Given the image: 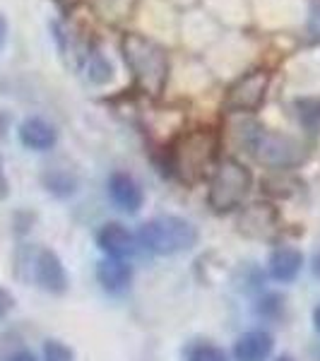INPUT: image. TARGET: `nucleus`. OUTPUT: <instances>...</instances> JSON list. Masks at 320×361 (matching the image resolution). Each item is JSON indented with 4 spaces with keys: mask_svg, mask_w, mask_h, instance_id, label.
Wrapping results in <instances>:
<instances>
[{
    "mask_svg": "<svg viewBox=\"0 0 320 361\" xmlns=\"http://www.w3.org/2000/svg\"><path fill=\"white\" fill-rule=\"evenodd\" d=\"M236 145L243 147L260 166H267L272 171H289L306 161V147L301 140H296L287 133H277L265 128L253 118L251 114H234L231 116Z\"/></svg>",
    "mask_w": 320,
    "mask_h": 361,
    "instance_id": "f257e3e1",
    "label": "nucleus"
},
{
    "mask_svg": "<svg viewBox=\"0 0 320 361\" xmlns=\"http://www.w3.org/2000/svg\"><path fill=\"white\" fill-rule=\"evenodd\" d=\"M121 56L133 82L142 94L159 97L168 80V51L142 34H123Z\"/></svg>",
    "mask_w": 320,
    "mask_h": 361,
    "instance_id": "f03ea898",
    "label": "nucleus"
},
{
    "mask_svg": "<svg viewBox=\"0 0 320 361\" xmlns=\"http://www.w3.org/2000/svg\"><path fill=\"white\" fill-rule=\"evenodd\" d=\"M219 140L209 128H197V130L183 133L168 149V169L173 176L181 180L195 183L200 178H209L214 164H217Z\"/></svg>",
    "mask_w": 320,
    "mask_h": 361,
    "instance_id": "7ed1b4c3",
    "label": "nucleus"
},
{
    "mask_svg": "<svg viewBox=\"0 0 320 361\" xmlns=\"http://www.w3.org/2000/svg\"><path fill=\"white\" fill-rule=\"evenodd\" d=\"M137 243L147 253L159 255V258H173V255L188 253L200 241V231L193 222L176 214H161L140 224Z\"/></svg>",
    "mask_w": 320,
    "mask_h": 361,
    "instance_id": "20e7f679",
    "label": "nucleus"
},
{
    "mask_svg": "<svg viewBox=\"0 0 320 361\" xmlns=\"http://www.w3.org/2000/svg\"><path fill=\"white\" fill-rule=\"evenodd\" d=\"M253 188V173L234 157H224L214 164L207 180V202L214 212H234L246 202Z\"/></svg>",
    "mask_w": 320,
    "mask_h": 361,
    "instance_id": "39448f33",
    "label": "nucleus"
},
{
    "mask_svg": "<svg viewBox=\"0 0 320 361\" xmlns=\"http://www.w3.org/2000/svg\"><path fill=\"white\" fill-rule=\"evenodd\" d=\"M272 82V73L267 68H253L236 78V82L224 94V109L229 116L234 114H255L265 104L267 90Z\"/></svg>",
    "mask_w": 320,
    "mask_h": 361,
    "instance_id": "423d86ee",
    "label": "nucleus"
},
{
    "mask_svg": "<svg viewBox=\"0 0 320 361\" xmlns=\"http://www.w3.org/2000/svg\"><path fill=\"white\" fill-rule=\"evenodd\" d=\"M29 277L46 294L61 296L70 289V277L56 250L37 248L29 253Z\"/></svg>",
    "mask_w": 320,
    "mask_h": 361,
    "instance_id": "0eeeda50",
    "label": "nucleus"
},
{
    "mask_svg": "<svg viewBox=\"0 0 320 361\" xmlns=\"http://www.w3.org/2000/svg\"><path fill=\"white\" fill-rule=\"evenodd\" d=\"M109 197L121 212L125 214H137L144 207V190L140 185V180L133 176L130 171L116 169V171L106 180Z\"/></svg>",
    "mask_w": 320,
    "mask_h": 361,
    "instance_id": "6e6552de",
    "label": "nucleus"
},
{
    "mask_svg": "<svg viewBox=\"0 0 320 361\" xmlns=\"http://www.w3.org/2000/svg\"><path fill=\"white\" fill-rule=\"evenodd\" d=\"M99 250L104 253V258H118L128 260L137 253V236L133 234L128 226L121 222H106L99 226L97 236H94Z\"/></svg>",
    "mask_w": 320,
    "mask_h": 361,
    "instance_id": "1a4fd4ad",
    "label": "nucleus"
},
{
    "mask_svg": "<svg viewBox=\"0 0 320 361\" xmlns=\"http://www.w3.org/2000/svg\"><path fill=\"white\" fill-rule=\"evenodd\" d=\"M301 270H304V253L294 246H275L267 258V275L279 284H292L299 279Z\"/></svg>",
    "mask_w": 320,
    "mask_h": 361,
    "instance_id": "9d476101",
    "label": "nucleus"
},
{
    "mask_svg": "<svg viewBox=\"0 0 320 361\" xmlns=\"http://www.w3.org/2000/svg\"><path fill=\"white\" fill-rule=\"evenodd\" d=\"M272 352H275V337L263 328H255L236 337L231 357L234 361H267Z\"/></svg>",
    "mask_w": 320,
    "mask_h": 361,
    "instance_id": "9b49d317",
    "label": "nucleus"
},
{
    "mask_svg": "<svg viewBox=\"0 0 320 361\" xmlns=\"http://www.w3.org/2000/svg\"><path fill=\"white\" fill-rule=\"evenodd\" d=\"M97 282L99 287L111 296H121L130 289L133 282V265L118 258H101L97 263Z\"/></svg>",
    "mask_w": 320,
    "mask_h": 361,
    "instance_id": "f8f14e48",
    "label": "nucleus"
},
{
    "mask_svg": "<svg viewBox=\"0 0 320 361\" xmlns=\"http://www.w3.org/2000/svg\"><path fill=\"white\" fill-rule=\"evenodd\" d=\"M17 135H20V142L32 152H49L58 142V130L54 123H49L42 116H29L22 121L17 128Z\"/></svg>",
    "mask_w": 320,
    "mask_h": 361,
    "instance_id": "ddd939ff",
    "label": "nucleus"
},
{
    "mask_svg": "<svg viewBox=\"0 0 320 361\" xmlns=\"http://www.w3.org/2000/svg\"><path fill=\"white\" fill-rule=\"evenodd\" d=\"M42 183L51 195L58 200L73 197L80 190V176L68 166H49L42 173Z\"/></svg>",
    "mask_w": 320,
    "mask_h": 361,
    "instance_id": "4468645a",
    "label": "nucleus"
},
{
    "mask_svg": "<svg viewBox=\"0 0 320 361\" xmlns=\"http://www.w3.org/2000/svg\"><path fill=\"white\" fill-rule=\"evenodd\" d=\"M85 78L87 82L101 87V85H109L113 80V66L104 54L99 51H92V54L85 56Z\"/></svg>",
    "mask_w": 320,
    "mask_h": 361,
    "instance_id": "2eb2a0df",
    "label": "nucleus"
},
{
    "mask_svg": "<svg viewBox=\"0 0 320 361\" xmlns=\"http://www.w3.org/2000/svg\"><path fill=\"white\" fill-rule=\"evenodd\" d=\"M287 313V296L279 292H265L255 301V316L267 320V323H277Z\"/></svg>",
    "mask_w": 320,
    "mask_h": 361,
    "instance_id": "dca6fc26",
    "label": "nucleus"
},
{
    "mask_svg": "<svg viewBox=\"0 0 320 361\" xmlns=\"http://www.w3.org/2000/svg\"><path fill=\"white\" fill-rule=\"evenodd\" d=\"M183 361H231L229 354L209 340H193L183 349Z\"/></svg>",
    "mask_w": 320,
    "mask_h": 361,
    "instance_id": "f3484780",
    "label": "nucleus"
},
{
    "mask_svg": "<svg viewBox=\"0 0 320 361\" xmlns=\"http://www.w3.org/2000/svg\"><path fill=\"white\" fill-rule=\"evenodd\" d=\"M296 116L299 123L308 130H320V97H304L296 99Z\"/></svg>",
    "mask_w": 320,
    "mask_h": 361,
    "instance_id": "a211bd4d",
    "label": "nucleus"
},
{
    "mask_svg": "<svg viewBox=\"0 0 320 361\" xmlns=\"http://www.w3.org/2000/svg\"><path fill=\"white\" fill-rule=\"evenodd\" d=\"M42 361H75V352L66 345V342L51 337V340H46L42 347Z\"/></svg>",
    "mask_w": 320,
    "mask_h": 361,
    "instance_id": "6ab92c4d",
    "label": "nucleus"
},
{
    "mask_svg": "<svg viewBox=\"0 0 320 361\" xmlns=\"http://www.w3.org/2000/svg\"><path fill=\"white\" fill-rule=\"evenodd\" d=\"M308 32H311L316 39H320V0H318V3H313V8H311V20H308Z\"/></svg>",
    "mask_w": 320,
    "mask_h": 361,
    "instance_id": "aec40b11",
    "label": "nucleus"
},
{
    "mask_svg": "<svg viewBox=\"0 0 320 361\" xmlns=\"http://www.w3.org/2000/svg\"><path fill=\"white\" fill-rule=\"evenodd\" d=\"M8 361H39L37 357H34L29 349H17L15 354H10V359Z\"/></svg>",
    "mask_w": 320,
    "mask_h": 361,
    "instance_id": "412c9836",
    "label": "nucleus"
},
{
    "mask_svg": "<svg viewBox=\"0 0 320 361\" xmlns=\"http://www.w3.org/2000/svg\"><path fill=\"white\" fill-rule=\"evenodd\" d=\"M10 190V183H8V176H5V164H3V157H0V197H5Z\"/></svg>",
    "mask_w": 320,
    "mask_h": 361,
    "instance_id": "4be33fe9",
    "label": "nucleus"
},
{
    "mask_svg": "<svg viewBox=\"0 0 320 361\" xmlns=\"http://www.w3.org/2000/svg\"><path fill=\"white\" fill-rule=\"evenodd\" d=\"M10 308H13V299L8 296V292H0V316H5Z\"/></svg>",
    "mask_w": 320,
    "mask_h": 361,
    "instance_id": "5701e85b",
    "label": "nucleus"
},
{
    "mask_svg": "<svg viewBox=\"0 0 320 361\" xmlns=\"http://www.w3.org/2000/svg\"><path fill=\"white\" fill-rule=\"evenodd\" d=\"M311 272H313V277L320 279V248L313 253V258H311Z\"/></svg>",
    "mask_w": 320,
    "mask_h": 361,
    "instance_id": "b1692460",
    "label": "nucleus"
},
{
    "mask_svg": "<svg viewBox=\"0 0 320 361\" xmlns=\"http://www.w3.org/2000/svg\"><path fill=\"white\" fill-rule=\"evenodd\" d=\"M5 42H8V22H5V17L0 15V49L5 46Z\"/></svg>",
    "mask_w": 320,
    "mask_h": 361,
    "instance_id": "393cba45",
    "label": "nucleus"
},
{
    "mask_svg": "<svg viewBox=\"0 0 320 361\" xmlns=\"http://www.w3.org/2000/svg\"><path fill=\"white\" fill-rule=\"evenodd\" d=\"M313 328H316V333H320V304L313 308Z\"/></svg>",
    "mask_w": 320,
    "mask_h": 361,
    "instance_id": "a878e982",
    "label": "nucleus"
},
{
    "mask_svg": "<svg viewBox=\"0 0 320 361\" xmlns=\"http://www.w3.org/2000/svg\"><path fill=\"white\" fill-rule=\"evenodd\" d=\"M58 5H61L63 10H68V8H75V5H78V0H56Z\"/></svg>",
    "mask_w": 320,
    "mask_h": 361,
    "instance_id": "bb28decb",
    "label": "nucleus"
},
{
    "mask_svg": "<svg viewBox=\"0 0 320 361\" xmlns=\"http://www.w3.org/2000/svg\"><path fill=\"white\" fill-rule=\"evenodd\" d=\"M272 361H296L292 354H282V357H277V359H272Z\"/></svg>",
    "mask_w": 320,
    "mask_h": 361,
    "instance_id": "cd10ccee",
    "label": "nucleus"
}]
</instances>
